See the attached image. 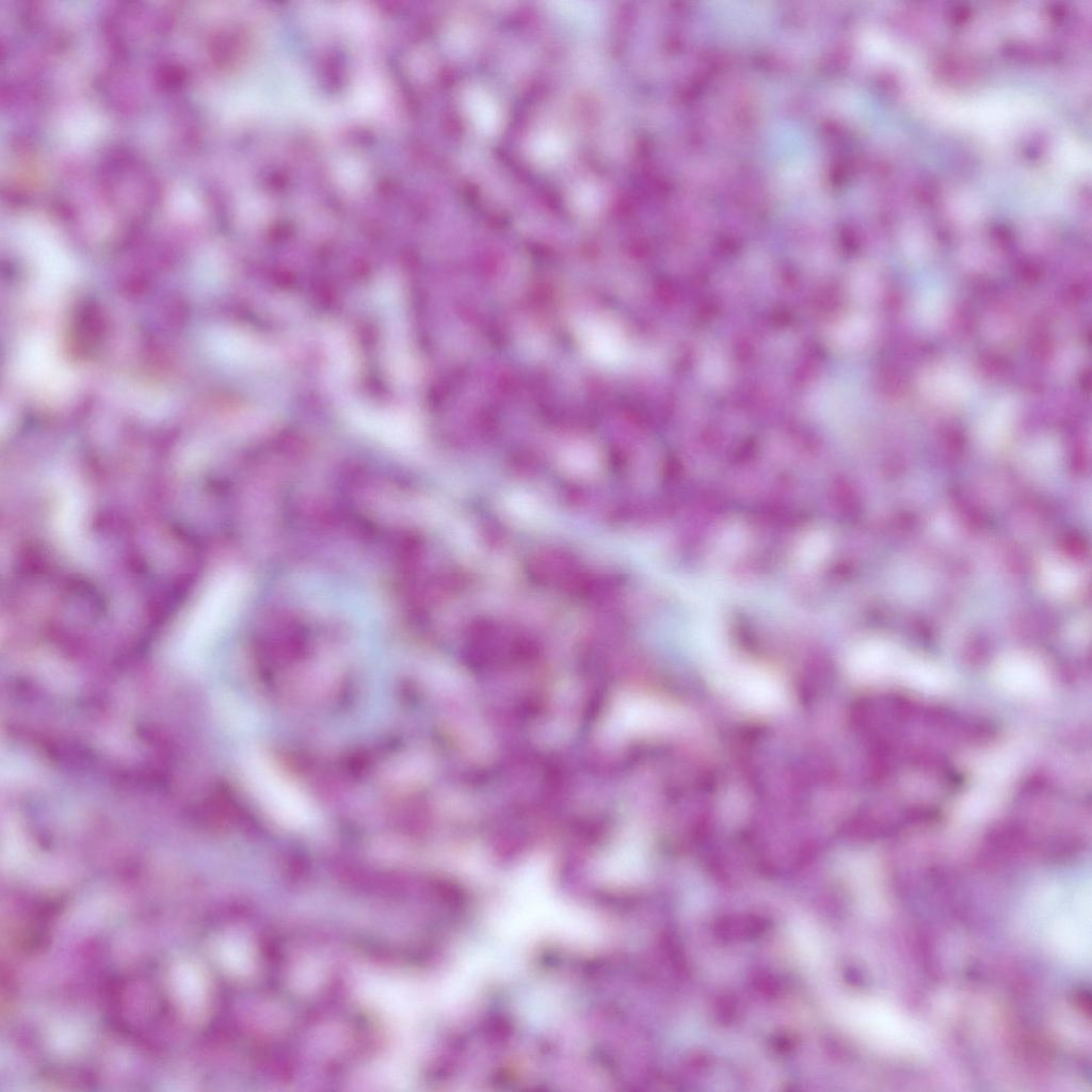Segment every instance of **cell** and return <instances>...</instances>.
Instances as JSON below:
<instances>
[{
	"instance_id": "cell-2",
	"label": "cell",
	"mask_w": 1092,
	"mask_h": 1092,
	"mask_svg": "<svg viewBox=\"0 0 1092 1092\" xmlns=\"http://www.w3.org/2000/svg\"><path fill=\"white\" fill-rule=\"evenodd\" d=\"M716 687L754 712H772L784 704V690L771 674L748 665L720 662L711 670Z\"/></svg>"
},
{
	"instance_id": "cell-3",
	"label": "cell",
	"mask_w": 1092,
	"mask_h": 1092,
	"mask_svg": "<svg viewBox=\"0 0 1092 1092\" xmlns=\"http://www.w3.org/2000/svg\"><path fill=\"white\" fill-rule=\"evenodd\" d=\"M244 590V580L237 573L218 578L198 601L187 626V641L193 647L210 641L231 617Z\"/></svg>"
},
{
	"instance_id": "cell-1",
	"label": "cell",
	"mask_w": 1092,
	"mask_h": 1092,
	"mask_svg": "<svg viewBox=\"0 0 1092 1092\" xmlns=\"http://www.w3.org/2000/svg\"><path fill=\"white\" fill-rule=\"evenodd\" d=\"M246 773L256 798L278 823L302 828L310 821L312 812L307 798L270 758L253 755Z\"/></svg>"
}]
</instances>
